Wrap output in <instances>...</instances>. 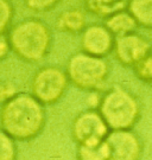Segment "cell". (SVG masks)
<instances>
[{"label":"cell","mask_w":152,"mask_h":160,"mask_svg":"<svg viewBox=\"0 0 152 160\" xmlns=\"http://www.w3.org/2000/svg\"><path fill=\"white\" fill-rule=\"evenodd\" d=\"M60 0H25V4L32 11H48L55 7Z\"/></svg>","instance_id":"obj_19"},{"label":"cell","mask_w":152,"mask_h":160,"mask_svg":"<svg viewBox=\"0 0 152 160\" xmlns=\"http://www.w3.org/2000/svg\"><path fill=\"white\" fill-rule=\"evenodd\" d=\"M134 71L137 76L141 81L152 84V55L149 53L144 59H141L138 64H135Z\"/></svg>","instance_id":"obj_17"},{"label":"cell","mask_w":152,"mask_h":160,"mask_svg":"<svg viewBox=\"0 0 152 160\" xmlns=\"http://www.w3.org/2000/svg\"><path fill=\"white\" fill-rule=\"evenodd\" d=\"M68 86L69 80L66 70L55 65H46L34 75L31 81V94L45 107L52 106L62 98Z\"/></svg>","instance_id":"obj_5"},{"label":"cell","mask_w":152,"mask_h":160,"mask_svg":"<svg viewBox=\"0 0 152 160\" xmlns=\"http://www.w3.org/2000/svg\"><path fill=\"white\" fill-rule=\"evenodd\" d=\"M90 12L101 17H109L125 7V0H85Z\"/></svg>","instance_id":"obj_13"},{"label":"cell","mask_w":152,"mask_h":160,"mask_svg":"<svg viewBox=\"0 0 152 160\" xmlns=\"http://www.w3.org/2000/svg\"><path fill=\"white\" fill-rule=\"evenodd\" d=\"M18 145L7 133L0 128V160H17Z\"/></svg>","instance_id":"obj_15"},{"label":"cell","mask_w":152,"mask_h":160,"mask_svg":"<svg viewBox=\"0 0 152 160\" xmlns=\"http://www.w3.org/2000/svg\"><path fill=\"white\" fill-rule=\"evenodd\" d=\"M105 26L114 37H120L125 34L133 33L138 24L134 20V18L131 16L130 12L123 10L106 18Z\"/></svg>","instance_id":"obj_11"},{"label":"cell","mask_w":152,"mask_h":160,"mask_svg":"<svg viewBox=\"0 0 152 160\" xmlns=\"http://www.w3.org/2000/svg\"><path fill=\"white\" fill-rule=\"evenodd\" d=\"M128 12L138 25L152 28V0H131Z\"/></svg>","instance_id":"obj_12"},{"label":"cell","mask_w":152,"mask_h":160,"mask_svg":"<svg viewBox=\"0 0 152 160\" xmlns=\"http://www.w3.org/2000/svg\"><path fill=\"white\" fill-rule=\"evenodd\" d=\"M11 51L10 42L6 34H0V61L5 59L7 55Z\"/></svg>","instance_id":"obj_20"},{"label":"cell","mask_w":152,"mask_h":160,"mask_svg":"<svg viewBox=\"0 0 152 160\" xmlns=\"http://www.w3.org/2000/svg\"><path fill=\"white\" fill-rule=\"evenodd\" d=\"M150 44L144 37L137 33H128L115 37L113 51L120 63L134 67L150 53Z\"/></svg>","instance_id":"obj_8"},{"label":"cell","mask_w":152,"mask_h":160,"mask_svg":"<svg viewBox=\"0 0 152 160\" xmlns=\"http://www.w3.org/2000/svg\"><path fill=\"white\" fill-rule=\"evenodd\" d=\"M107 123L97 109H87L74 118L71 137L76 145L102 142L109 133Z\"/></svg>","instance_id":"obj_6"},{"label":"cell","mask_w":152,"mask_h":160,"mask_svg":"<svg viewBox=\"0 0 152 160\" xmlns=\"http://www.w3.org/2000/svg\"><path fill=\"white\" fill-rule=\"evenodd\" d=\"M66 74L69 83L88 92H97L109 75V64L105 58L86 52H76L69 58Z\"/></svg>","instance_id":"obj_4"},{"label":"cell","mask_w":152,"mask_h":160,"mask_svg":"<svg viewBox=\"0 0 152 160\" xmlns=\"http://www.w3.org/2000/svg\"><path fill=\"white\" fill-rule=\"evenodd\" d=\"M114 39L115 37L105 25H90L81 34V49L82 52L88 55L105 58V56L113 51Z\"/></svg>","instance_id":"obj_9"},{"label":"cell","mask_w":152,"mask_h":160,"mask_svg":"<svg viewBox=\"0 0 152 160\" xmlns=\"http://www.w3.org/2000/svg\"><path fill=\"white\" fill-rule=\"evenodd\" d=\"M45 106L30 92H18L0 106V128L19 142L31 141L46 125Z\"/></svg>","instance_id":"obj_1"},{"label":"cell","mask_w":152,"mask_h":160,"mask_svg":"<svg viewBox=\"0 0 152 160\" xmlns=\"http://www.w3.org/2000/svg\"><path fill=\"white\" fill-rule=\"evenodd\" d=\"M13 19V7L8 0H0V34H5Z\"/></svg>","instance_id":"obj_16"},{"label":"cell","mask_w":152,"mask_h":160,"mask_svg":"<svg viewBox=\"0 0 152 160\" xmlns=\"http://www.w3.org/2000/svg\"><path fill=\"white\" fill-rule=\"evenodd\" d=\"M97 112L111 131L131 129L139 119L140 107L133 94L120 87H113L105 95Z\"/></svg>","instance_id":"obj_3"},{"label":"cell","mask_w":152,"mask_h":160,"mask_svg":"<svg viewBox=\"0 0 152 160\" xmlns=\"http://www.w3.org/2000/svg\"><path fill=\"white\" fill-rule=\"evenodd\" d=\"M77 160H108L107 146L105 140L102 142L90 145H76Z\"/></svg>","instance_id":"obj_14"},{"label":"cell","mask_w":152,"mask_h":160,"mask_svg":"<svg viewBox=\"0 0 152 160\" xmlns=\"http://www.w3.org/2000/svg\"><path fill=\"white\" fill-rule=\"evenodd\" d=\"M86 14L81 10L70 8L63 11L56 19V28L62 32L70 34L82 33L86 26Z\"/></svg>","instance_id":"obj_10"},{"label":"cell","mask_w":152,"mask_h":160,"mask_svg":"<svg viewBox=\"0 0 152 160\" xmlns=\"http://www.w3.org/2000/svg\"><path fill=\"white\" fill-rule=\"evenodd\" d=\"M17 94V87L12 81L0 78V106H3L4 103L7 102L10 98H12Z\"/></svg>","instance_id":"obj_18"},{"label":"cell","mask_w":152,"mask_h":160,"mask_svg":"<svg viewBox=\"0 0 152 160\" xmlns=\"http://www.w3.org/2000/svg\"><path fill=\"white\" fill-rule=\"evenodd\" d=\"M7 38L11 51L29 63H36L46 57L52 44L50 28L36 18L25 19L14 25Z\"/></svg>","instance_id":"obj_2"},{"label":"cell","mask_w":152,"mask_h":160,"mask_svg":"<svg viewBox=\"0 0 152 160\" xmlns=\"http://www.w3.org/2000/svg\"><path fill=\"white\" fill-rule=\"evenodd\" d=\"M108 160H139L143 145L139 137L131 129L109 131L105 139Z\"/></svg>","instance_id":"obj_7"}]
</instances>
